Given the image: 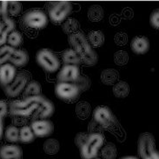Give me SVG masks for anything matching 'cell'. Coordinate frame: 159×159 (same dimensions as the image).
Wrapping results in <instances>:
<instances>
[{
    "mask_svg": "<svg viewBox=\"0 0 159 159\" xmlns=\"http://www.w3.org/2000/svg\"><path fill=\"white\" fill-rule=\"evenodd\" d=\"M69 43L79 56L82 64L86 66H92L97 64L98 54L82 31H77L70 35Z\"/></svg>",
    "mask_w": 159,
    "mask_h": 159,
    "instance_id": "cell-1",
    "label": "cell"
},
{
    "mask_svg": "<svg viewBox=\"0 0 159 159\" xmlns=\"http://www.w3.org/2000/svg\"><path fill=\"white\" fill-rule=\"evenodd\" d=\"M90 81L85 76H80L75 83H57L55 86V94L58 98L66 102L75 101L83 91L90 88Z\"/></svg>",
    "mask_w": 159,
    "mask_h": 159,
    "instance_id": "cell-2",
    "label": "cell"
},
{
    "mask_svg": "<svg viewBox=\"0 0 159 159\" xmlns=\"http://www.w3.org/2000/svg\"><path fill=\"white\" fill-rule=\"evenodd\" d=\"M40 98L41 95L29 98L13 101L10 103V107H9L11 114L16 117H22V118L34 116L39 108Z\"/></svg>",
    "mask_w": 159,
    "mask_h": 159,
    "instance_id": "cell-3",
    "label": "cell"
},
{
    "mask_svg": "<svg viewBox=\"0 0 159 159\" xmlns=\"http://www.w3.org/2000/svg\"><path fill=\"white\" fill-rule=\"evenodd\" d=\"M104 144V137L98 132L88 135L84 143L79 149L82 159H94L98 157L99 151Z\"/></svg>",
    "mask_w": 159,
    "mask_h": 159,
    "instance_id": "cell-4",
    "label": "cell"
},
{
    "mask_svg": "<svg viewBox=\"0 0 159 159\" xmlns=\"http://www.w3.org/2000/svg\"><path fill=\"white\" fill-rule=\"evenodd\" d=\"M72 11V4L68 1L50 2L48 5V15L53 24H61L65 21Z\"/></svg>",
    "mask_w": 159,
    "mask_h": 159,
    "instance_id": "cell-5",
    "label": "cell"
},
{
    "mask_svg": "<svg viewBox=\"0 0 159 159\" xmlns=\"http://www.w3.org/2000/svg\"><path fill=\"white\" fill-rule=\"evenodd\" d=\"M39 65L49 73H54L60 68V61L57 55L48 49H41L36 55Z\"/></svg>",
    "mask_w": 159,
    "mask_h": 159,
    "instance_id": "cell-6",
    "label": "cell"
},
{
    "mask_svg": "<svg viewBox=\"0 0 159 159\" xmlns=\"http://www.w3.org/2000/svg\"><path fill=\"white\" fill-rule=\"evenodd\" d=\"M23 24L30 29H43L48 25V17L44 11L39 9L27 11L22 17Z\"/></svg>",
    "mask_w": 159,
    "mask_h": 159,
    "instance_id": "cell-7",
    "label": "cell"
},
{
    "mask_svg": "<svg viewBox=\"0 0 159 159\" xmlns=\"http://www.w3.org/2000/svg\"><path fill=\"white\" fill-rule=\"evenodd\" d=\"M93 119L104 129L115 128L118 122L111 110L107 106H98L93 111Z\"/></svg>",
    "mask_w": 159,
    "mask_h": 159,
    "instance_id": "cell-8",
    "label": "cell"
},
{
    "mask_svg": "<svg viewBox=\"0 0 159 159\" xmlns=\"http://www.w3.org/2000/svg\"><path fill=\"white\" fill-rule=\"evenodd\" d=\"M28 80H29V76L26 72L24 71L18 72L12 83H11L9 85L3 88L4 94L8 98H16L24 91L28 84Z\"/></svg>",
    "mask_w": 159,
    "mask_h": 159,
    "instance_id": "cell-9",
    "label": "cell"
},
{
    "mask_svg": "<svg viewBox=\"0 0 159 159\" xmlns=\"http://www.w3.org/2000/svg\"><path fill=\"white\" fill-rule=\"evenodd\" d=\"M156 151V141L154 136L151 133L141 134L138 142V155L142 159H145L153 151Z\"/></svg>",
    "mask_w": 159,
    "mask_h": 159,
    "instance_id": "cell-10",
    "label": "cell"
},
{
    "mask_svg": "<svg viewBox=\"0 0 159 159\" xmlns=\"http://www.w3.org/2000/svg\"><path fill=\"white\" fill-rule=\"evenodd\" d=\"M30 128L32 129L35 137L46 138L53 133L54 125L52 121L48 119H37L31 122Z\"/></svg>",
    "mask_w": 159,
    "mask_h": 159,
    "instance_id": "cell-11",
    "label": "cell"
},
{
    "mask_svg": "<svg viewBox=\"0 0 159 159\" xmlns=\"http://www.w3.org/2000/svg\"><path fill=\"white\" fill-rule=\"evenodd\" d=\"M78 65H64L57 74L58 83H75L80 78Z\"/></svg>",
    "mask_w": 159,
    "mask_h": 159,
    "instance_id": "cell-12",
    "label": "cell"
},
{
    "mask_svg": "<svg viewBox=\"0 0 159 159\" xmlns=\"http://www.w3.org/2000/svg\"><path fill=\"white\" fill-rule=\"evenodd\" d=\"M17 76L16 67L11 64H4L0 66V86L4 88L9 85Z\"/></svg>",
    "mask_w": 159,
    "mask_h": 159,
    "instance_id": "cell-13",
    "label": "cell"
},
{
    "mask_svg": "<svg viewBox=\"0 0 159 159\" xmlns=\"http://www.w3.org/2000/svg\"><path fill=\"white\" fill-rule=\"evenodd\" d=\"M54 111H55V107L53 103L50 99L41 95L39 108L34 116L39 119H47L53 115Z\"/></svg>",
    "mask_w": 159,
    "mask_h": 159,
    "instance_id": "cell-14",
    "label": "cell"
},
{
    "mask_svg": "<svg viewBox=\"0 0 159 159\" xmlns=\"http://www.w3.org/2000/svg\"><path fill=\"white\" fill-rule=\"evenodd\" d=\"M21 147L16 144H6L0 147V159H20Z\"/></svg>",
    "mask_w": 159,
    "mask_h": 159,
    "instance_id": "cell-15",
    "label": "cell"
},
{
    "mask_svg": "<svg viewBox=\"0 0 159 159\" xmlns=\"http://www.w3.org/2000/svg\"><path fill=\"white\" fill-rule=\"evenodd\" d=\"M130 48H131L132 52H135L136 54H138V55L144 54L150 49L149 39L143 36L135 37L130 43Z\"/></svg>",
    "mask_w": 159,
    "mask_h": 159,
    "instance_id": "cell-16",
    "label": "cell"
},
{
    "mask_svg": "<svg viewBox=\"0 0 159 159\" xmlns=\"http://www.w3.org/2000/svg\"><path fill=\"white\" fill-rule=\"evenodd\" d=\"M29 54L25 50L23 49H15L12 56L10 58V62L15 67H23L28 64Z\"/></svg>",
    "mask_w": 159,
    "mask_h": 159,
    "instance_id": "cell-17",
    "label": "cell"
},
{
    "mask_svg": "<svg viewBox=\"0 0 159 159\" xmlns=\"http://www.w3.org/2000/svg\"><path fill=\"white\" fill-rule=\"evenodd\" d=\"M41 95V85L38 81L28 82L27 85L23 91V99L29 98Z\"/></svg>",
    "mask_w": 159,
    "mask_h": 159,
    "instance_id": "cell-18",
    "label": "cell"
},
{
    "mask_svg": "<svg viewBox=\"0 0 159 159\" xmlns=\"http://www.w3.org/2000/svg\"><path fill=\"white\" fill-rule=\"evenodd\" d=\"M64 65H78L81 63L80 57L73 49H68L62 54Z\"/></svg>",
    "mask_w": 159,
    "mask_h": 159,
    "instance_id": "cell-19",
    "label": "cell"
},
{
    "mask_svg": "<svg viewBox=\"0 0 159 159\" xmlns=\"http://www.w3.org/2000/svg\"><path fill=\"white\" fill-rule=\"evenodd\" d=\"M87 39L91 46L100 47L104 43V35L101 30H93L88 33Z\"/></svg>",
    "mask_w": 159,
    "mask_h": 159,
    "instance_id": "cell-20",
    "label": "cell"
},
{
    "mask_svg": "<svg viewBox=\"0 0 159 159\" xmlns=\"http://www.w3.org/2000/svg\"><path fill=\"white\" fill-rule=\"evenodd\" d=\"M113 94L115 97L119 98H126L129 93V84L125 81H120L116 83L115 85L113 86Z\"/></svg>",
    "mask_w": 159,
    "mask_h": 159,
    "instance_id": "cell-21",
    "label": "cell"
},
{
    "mask_svg": "<svg viewBox=\"0 0 159 159\" xmlns=\"http://www.w3.org/2000/svg\"><path fill=\"white\" fill-rule=\"evenodd\" d=\"M43 151L48 155H55L59 151L60 144H59V142L57 139L49 138L43 143Z\"/></svg>",
    "mask_w": 159,
    "mask_h": 159,
    "instance_id": "cell-22",
    "label": "cell"
},
{
    "mask_svg": "<svg viewBox=\"0 0 159 159\" xmlns=\"http://www.w3.org/2000/svg\"><path fill=\"white\" fill-rule=\"evenodd\" d=\"M34 133L30 126H23L21 129H19V141L24 143H30L35 140Z\"/></svg>",
    "mask_w": 159,
    "mask_h": 159,
    "instance_id": "cell-23",
    "label": "cell"
},
{
    "mask_svg": "<svg viewBox=\"0 0 159 159\" xmlns=\"http://www.w3.org/2000/svg\"><path fill=\"white\" fill-rule=\"evenodd\" d=\"M118 79V72L112 69L104 70L101 74V80L104 84L111 85Z\"/></svg>",
    "mask_w": 159,
    "mask_h": 159,
    "instance_id": "cell-24",
    "label": "cell"
},
{
    "mask_svg": "<svg viewBox=\"0 0 159 159\" xmlns=\"http://www.w3.org/2000/svg\"><path fill=\"white\" fill-rule=\"evenodd\" d=\"M101 156L103 159H115L116 157V148L114 143H108L101 149Z\"/></svg>",
    "mask_w": 159,
    "mask_h": 159,
    "instance_id": "cell-25",
    "label": "cell"
},
{
    "mask_svg": "<svg viewBox=\"0 0 159 159\" xmlns=\"http://www.w3.org/2000/svg\"><path fill=\"white\" fill-rule=\"evenodd\" d=\"M78 28H79V24H78V20L76 18H68L65 21L63 24L62 29L67 34L71 35L78 31Z\"/></svg>",
    "mask_w": 159,
    "mask_h": 159,
    "instance_id": "cell-26",
    "label": "cell"
},
{
    "mask_svg": "<svg viewBox=\"0 0 159 159\" xmlns=\"http://www.w3.org/2000/svg\"><path fill=\"white\" fill-rule=\"evenodd\" d=\"M5 139L10 143H17L19 141V129L15 125L8 126L4 132Z\"/></svg>",
    "mask_w": 159,
    "mask_h": 159,
    "instance_id": "cell-27",
    "label": "cell"
},
{
    "mask_svg": "<svg viewBox=\"0 0 159 159\" xmlns=\"http://www.w3.org/2000/svg\"><path fill=\"white\" fill-rule=\"evenodd\" d=\"M15 51V48L11 47L10 45H3L0 48V66L7 64L10 61V58L12 56L13 52Z\"/></svg>",
    "mask_w": 159,
    "mask_h": 159,
    "instance_id": "cell-28",
    "label": "cell"
},
{
    "mask_svg": "<svg viewBox=\"0 0 159 159\" xmlns=\"http://www.w3.org/2000/svg\"><path fill=\"white\" fill-rule=\"evenodd\" d=\"M7 43H8V45L15 48V49L17 47H19L22 44V43H23V37H22V34L18 30H13L12 32H11L8 35Z\"/></svg>",
    "mask_w": 159,
    "mask_h": 159,
    "instance_id": "cell-29",
    "label": "cell"
},
{
    "mask_svg": "<svg viewBox=\"0 0 159 159\" xmlns=\"http://www.w3.org/2000/svg\"><path fill=\"white\" fill-rule=\"evenodd\" d=\"M16 24L11 17H9V15L0 16V28L5 30L9 34L15 30Z\"/></svg>",
    "mask_w": 159,
    "mask_h": 159,
    "instance_id": "cell-30",
    "label": "cell"
},
{
    "mask_svg": "<svg viewBox=\"0 0 159 159\" xmlns=\"http://www.w3.org/2000/svg\"><path fill=\"white\" fill-rule=\"evenodd\" d=\"M88 17L90 21L98 22L102 20L103 17V11L101 6L99 5H93L91 6L88 11Z\"/></svg>",
    "mask_w": 159,
    "mask_h": 159,
    "instance_id": "cell-31",
    "label": "cell"
},
{
    "mask_svg": "<svg viewBox=\"0 0 159 159\" xmlns=\"http://www.w3.org/2000/svg\"><path fill=\"white\" fill-rule=\"evenodd\" d=\"M8 112V105L6 102L0 100V140L4 135V119Z\"/></svg>",
    "mask_w": 159,
    "mask_h": 159,
    "instance_id": "cell-32",
    "label": "cell"
},
{
    "mask_svg": "<svg viewBox=\"0 0 159 159\" xmlns=\"http://www.w3.org/2000/svg\"><path fill=\"white\" fill-rule=\"evenodd\" d=\"M22 11V4L18 1H9L8 14L11 16H17Z\"/></svg>",
    "mask_w": 159,
    "mask_h": 159,
    "instance_id": "cell-33",
    "label": "cell"
},
{
    "mask_svg": "<svg viewBox=\"0 0 159 159\" xmlns=\"http://www.w3.org/2000/svg\"><path fill=\"white\" fill-rule=\"evenodd\" d=\"M114 58H115V63L117 65H125L128 63L129 56H128L127 52L120 51V52H117L115 54Z\"/></svg>",
    "mask_w": 159,
    "mask_h": 159,
    "instance_id": "cell-34",
    "label": "cell"
},
{
    "mask_svg": "<svg viewBox=\"0 0 159 159\" xmlns=\"http://www.w3.org/2000/svg\"><path fill=\"white\" fill-rule=\"evenodd\" d=\"M151 26L155 29H159V9L154 10L150 17Z\"/></svg>",
    "mask_w": 159,
    "mask_h": 159,
    "instance_id": "cell-35",
    "label": "cell"
},
{
    "mask_svg": "<svg viewBox=\"0 0 159 159\" xmlns=\"http://www.w3.org/2000/svg\"><path fill=\"white\" fill-rule=\"evenodd\" d=\"M88 135L89 134H86V133H83V132H80V133L77 134V136H76V138H75V143H76V145L78 147V149H80L82 147V145L85 142V140L88 138Z\"/></svg>",
    "mask_w": 159,
    "mask_h": 159,
    "instance_id": "cell-36",
    "label": "cell"
},
{
    "mask_svg": "<svg viewBox=\"0 0 159 159\" xmlns=\"http://www.w3.org/2000/svg\"><path fill=\"white\" fill-rule=\"evenodd\" d=\"M8 4L9 1H0V16L9 15Z\"/></svg>",
    "mask_w": 159,
    "mask_h": 159,
    "instance_id": "cell-37",
    "label": "cell"
},
{
    "mask_svg": "<svg viewBox=\"0 0 159 159\" xmlns=\"http://www.w3.org/2000/svg\"><path fill=\"white\" fill-rule=\"evenodd\" d=\"M9 33L4 29L0 28V46L5 45V43L7 42Z\"/></svg>",
    "mask_w": 159,
    "mask_h": 159,
    "instance_id": "cell-38",
    "label": "cell"
},
{
    "mask_svg": "<svg viewBox=\"0 0 159 159\" xmlns=\"http://www.w3.org/2000/svg\"><path fill=\"white\" fill-rule=\"evenodd\" d=\"M145 159H159V152L157 151H153L151 155H149Z\"/></svg>",
    "mask_w": 159,
    "mask_h": 159,
    "instance_id": "cell-39",
    "label": "cell"
},
{
    "mask_svg": "<svg viewBox=\"0 0 159 159\" xmlns=\"http://www.w3.org/2000/svg\"><path fill=\"white\" fill-rule=\"evenodd\" d=\"M120 159H139L138 157H131V156H128V157H124Z\"/></svg>",
    "mask_w": 159,
    "mask_h": 159,
    "instance_id": "cell-40",
    "label": "cell"
},
{
    "mask_svg": "<svg viewBox=\"0 0 159 159\" xmlns=\"http://www.w3.org/2000/svg\"><path fill=\"white\" fill-rule=\"evenodd\" d=\"M94 159H101V158H99L98 157H96V158H94Z\"/></svg>",
    "mask_w": 159,
    "mask_h": 159,
    "instance_id": "cell-41",
    "label": "cell"
}]
</instances>
